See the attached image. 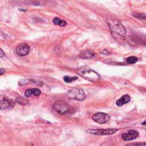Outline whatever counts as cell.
Here are the masks:
<instances>
[{"label":"cell","instance_id":"cell-1","mask_svg":"<svg viewBox=\"0 0 146 146\" xmlns=\"http://www.w3.org/2000/svg\"><path fill=\"white\" fill-rule=\"evenodd\" d=\"M78 74L84 79L92 82H98L100 80L99 75L90 69L80 70L78 71Z\"/></svg>","mask_w":146,"mask_h":146},{"label":"cell","instance_id":"cell-2","mask_svg":"<svg viewBox=\"0 0 146 146\" xmlns=\"http://www.w3.org/2000/svg\"><path fill=\"white\" fill-rule=\"evenodd\" d=\"M69 98L77 101H83L86 99V94L82 88H74L67 92Z\"/></svg>","mask_w":146,"mask_h":146},{"label":"cell","instance_id":"cell-3","mask_svg":"<svg viewBox=\"0 0 146 146\" xmlns=\"http://www.w3.org/2000/svg\"><path fill=\"white\" fill-rule=\"evenodd\" d=\"M110 27L111 30L112 32L123 37L126 35L125 28L121 23L118 21H114V22L110 23Z\"/></svg>","mask_w":146,"mask_h":146},{"label":"cell","instance_id":"cell-4","mask_svg":"<svg viewBox=\"0 0 146 146\" xmlns=\"http://www.w3.org/2000/svg\"><path fill=\"white\" fill-rule=\"evenodd\" d=\"M117 128L101 129H88L86 132L95 135H111L117 131Z\"/></svg>","mask_w":146,"mask_h":146},{"label":"cell","instance_id":"cell-5","mask_svg":"<svg viewBox=\"0 0 146 146\" xmlns=\"http://www.w3.org/2000/svg\"><path fill=\"white\" fill-rule=\"evenodd\" d=\"M92 120L98 124H103L107 123L110 119V116L108 114L104 112H98L95 113L92 116Z\"/></svg>","mask_w":146,"mask_h":146},{"label":"cell","instance_id":"cell-6","mask_svg":"<svg viewBox=\"0 0 146 146\" xmlns=\"http://www.w3.org/2000/svg\"><path fill=\"white\" fill-rule=\"evenodd\" d=\"M53 109L55 112L60 115L66 113L69 110L67 104L66 103L61 101H57L54 104Z\"/></svg>","mask_w":146,"mask_h":146},{"label":"cell","instance_id":"cell-7","mask_svg":"<svg viewBox=\"0 0 146 146\" xmlns=\"http://www.w3.org/2000/svg\"><path fill=\"white\" fill-rule=\"evenodd\" d=\"M30 52L29 46L25 43L18 44L15 48V52L20 56H23L27 55Z\"/></svg>","mask_w":146,"mask_h":146},{"label":"cell","instance_id":"cell-8","mask_svg":"<svg viewBox=\"0 0 146 146\" xmlns=\"http://www.w3.org/2000/svg\"><path fill=\"white\" fill-rule=\"evenodd\" d=\"M139 135V133L135 129H129L126 133H124L121 135V138L123 140L128 141L132 140L137 138Z\"/></svg>","mask_w":146,"mask_h":146},{"label":"cell","instance_id":"cell-9","mask_svg":"<svg viewBox=\"0 0 146 146\" xmlns=\"http://www.w3.org/2000/svg\"><path fill=\"white\" fill-rule=\"evenodd\" d=\"M10 103L8 99L4 95H0V110H5L9 108Z\"/></svg>","mask_w":146,"mask_h":146},{"label":"cell","instance_id":"cell-10","mask_svg":"<svg viewBox=\"0 0 146 146\" xmlns=\"http://www.w3.org/2000/svg\"><path fill=\"white\" fill-rule=\"evenodd\" d=\"M94 52L90 50H84L79 54V56L83 59L92 58L94 56Z\"/></svg>","mask_w":146,"mask_h":146},{"label":"cell","instance_id":"cell-11","mask_svg":"<svg viewBox=\"0 0 146 146\" xmlns=\"http://www.w3.org/2000/svg\"><path fill=\"white\" fill-rule=\"evenodd\" d=\"M130 100V96L128 95H124L120 99L116 100V104L117 106H122L123 105L128 103Z\"/></svg>","mask_w":146,"mask_h":146},{"label":"cell","instance_id":"cell-12","mask_svg":"<svg viewBox=\"0 0 146 146\" xmlns=\"http://www.w3.org/2000/svg\"><path fill=\"white\" fill-rule=\"evenodd\" d=\"M52 22L55 25H59V26H62V27H64L66 25V21H64L63 20H62L60 18H57V17L54 18L52 20Z\"/></svg>","mask_w":146,"mask_h":146},{"label":"cell","instance_id":"cell-13","mask_svg":"<svg viewBox=\"0 0 146 146\" xmlns=\"http://www.w3.org/2000/svg\"><path fill=\"white\" fill-rule=\"evenodd\" d=\"M137 58L136 56H129L126 59V62L128 63L131 64H135V63L137 62Z\"/></svg>","mask_w":146,"mask_h":146},{"label":"cell","instance_id":"cell-14","mask_svg":"<svg viewBox=\"0 0 146 146\" xmlns=\"http://www.w3.org/2000/svg\"><path fill=\"white\" fill-rule=\"evenodd\" d=\"M63 79H64V82L66 83H71L72 81H74V80L78 79V77L77 76L71 77V76H65L63 77Z\"/></svg>","mask_w":146,"mask_h":146},{"label":"cell","instance_id":"cell-15","mask_svg":"<svg viewBox=\"0 0 146 146\" xmlns=\"http://www.w3.org/2000/svg\"><path fill=\"white\" fill-rule=\"evenodd\" d=\"M31 95H34L35 96H38L41 94V91L38 88H30Z\"/></svg>","mask_w":146,"mask_h":146},{"label":"cell","instance_id":"cell-16","mask_svg":"<svg viewBox=\"0 0 146 146\" xmlns=\"http://www.w3.org/2000/svg\"><path fill=\"white\" fill-rule=\"evenodd\" d=\"M17 102L18 103H19L20 104H23V105H25L27 104V101L24 99V98H18V100H17Z\"/></svg>","mask_w":146,"mask_h":146},{"label":"cell","instance_id":"cell-17","mask_svg":"<svg viewBox=\"0 0 146 146\" xmlns=\"http://www.w3.org/2000/svg\"><path fill=\"white\" fill-rule=\"evenodd\" d=\"M4 56V52L3 50L0 48V58H2Z\"/></svg>","mask_w":146,"mask_h":146},{"label":"cell","instance_id":"cell-18","mask_svg":"<svg viewBox=\"0 0 146 146\" xmlns=\"http://www.w3.org/2000/svg\"><path fill=\"white\" fill-rule=\"evenodd\" d=\"M5 72V71L3 69V68H0V75H3L4 73Z\"/></svg>","mask_w":146,"mask_h":146},{"label":"cell","instance_id":"cell-19","mask_svg":"<svg viewBox=\"0 0 146 146\" xmlns=\"http://www.w3.org/2000/svg\"><path fill=\"white\" fill-rule=\"evenodd\" d=\"M100 146H108L106 143H103V144H102Z\"/></svg>","mask_w":146,"mask_h":146},{"label":"cell","instance_id":"cell-20","mask_svg":"<svg viewBox=\"0 0 146 146\" xmlns=\"http://www.w3.org/2000/svg\"><path fill=\"white\" fill-rule=\"evenodd\" d=\"M142 124H143V125H145V121H144L143 123Z\"/></svg>","mask_w":146,"mask_h":146}]
</instances>
